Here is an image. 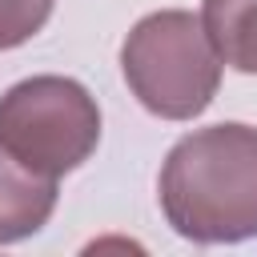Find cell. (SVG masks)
Instances as JSON below:
<instances>
[{
	"label": "cell",
	"mask_w": 257,
	"mask_h": 257,
	"mask_svg": "<svg viewBox=\"0 0 257 257\" xmlns=\"http://www.w3.org/2000/svg\"><path fill=\"white\" fill-rule=\"evenodd\" d=\"M221 68L201 16L189 8H157L141 16L120 44V76L128 92L161 120L201 116L221 88Z\"/></svg>",
	"instance_id": "2"
},
{
	"label": "cell",
	"mask_w": 257,
	"mask_h": 257,
	"mask_svg": "<svg viewBox=\"0 0 257 257\" xmlns=\"http://www.w3.org/2000/svg\"><path fill=\"white\" fill-rule=\"evenodd\" d=\"M201 28L221 64L257 76V0H201Z\"/></svg>",
	"instance_id": "5"
},
{
	"label": "cell",
	"mask_w": 257,
	"mask_h": 257,
	"mask_svg": "<svg viewBox=\"0 0 257 257\" xmlns=\"http://www.w3.org/2000/svg\"><path fill=\"white\" fill-rule=\"evenodd\" d=\"M0 145L32 173L60 181L96 153L100 104L72 76H24L0 96Z\"/></svg>",
	"instance_id": "3"
},
{
	"label": "cell",
	"mask_w": 257,
	"mask_h": 257,
	"mask_svg": "<svg viewBox=\"0 0 257 257\" xmlns=\"http://www.w3.org/2000/svg\"><path fill=\"white\" fill-rule=\"evenodd\" d=\"M56 0H0V52L28 44L52 16Z\"/></svg>",
	"instance_id": "6"
},
{
	"label": "cell",
	"mask_w": 257,
	"mask_h": 257,
	"mask_svg": "<svg viewBox=\"0 0 257 257\" xmlns=\"http://www.w3.org/2000/svg\"><path fill=\"white\" fill-rule=\"evenodd\" d=\"M157 201L169 229L193 245L257 237V124L221 120L185 133L161 161Z\"/></svg>",
	"instance_id": "1"
},
{
	"label": "cell",
	"mask_w": 257,
	"mask_h": 257,
	"mask_svg": "<svg viewBox=\"0 0 257 257\" xmlns=\"http://www.w3.org/2000/svg\"><path fill=\"white\" fill-rule=\"evenodd\" d=\"M56 181L44 173H32L0 145V245H16L32 233H40L56 209Z\"/></svg>",
	"instance_id": "4"
}]
</instances>
